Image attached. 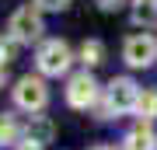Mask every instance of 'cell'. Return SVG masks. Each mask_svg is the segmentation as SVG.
<instances>
[{
    "label": "cell",
    "instance_id": "1",
    "mask_svg": "<svg viewBox=\"0 0 157 150\" xmlns=\"http://www.w3.org/2000/svg\"><path fill=\"white\" fill-rule=\"evenodd\" d=\"M42 32H45V25H42V11H39L35 4L17 7V11L11 14V21H7V35H14L21 45L39 42V39H42Z\"/></svg>",
    "mask_w": 157,
    "mask_h": 150
},
{
    "label": "cell",
    "instance_id": "2",
    "mask_svg": "<svg viewBox=\"0 0 157 150\" xmlns=\"http://www.w3.org/2000/svg\"><path fill=\"white\" fill-rule=\"evenodd\" d=\"M35 63H39V73H45V77H59V73H67V70H70L73 52H70V45L63 42V39H49V42H42V45H39V52H35Z\"/></svg>",
    "mask_w": 157,
    "mask_h": 150
},
{
    "label": "cell",
    "instance_id": "3",
    "mask_svg": "<svg viewBox=\"0 0 157 150\" xmlns=\"http://www.w3.org/2000/svg\"><path fill=\"white\" fill-rule=\"evenodd\" d=\"M14 105L25 112H42L49 105V87L39 73H25L21 80L14 84Z\"/></svg>",
    "mask_w": 157,
    "mask_h": 150
},
{
    "label": "cell",
    "instance_id": "4",
    "mask_svg": "<svg viewBox=\"0 0 157 150\" xmlns=\"http://www.w3.org/2000/svg\"><path fill=\"white\" fill-rule=\"evenodd\" d=\"M122 60H126V67H133V70L154 67V60H157V39L147 35V32L129 35V39L122 42Z\"/></svg>",
    "mask_w": 157,
    "mask_h": 150
},
{
    "label": "cell",
    "instance_id": "5",
    "mask_svg": "<svg viewBox=\"0 0 157 150\" xmlns=\"http://www.w3.org/2000/svg\"><path fill=\"white\" fill-rule=\"evenodd\" d=\"M98 98H101V87H98V80L91 77V70H80V73H73V77L67 80V105L70 108H91V105H98Z\"/></svg>",
    "mask_w": 157,
    "mask_h": 150
},
{
    "label": "cell",
    "instance_id": "6",
    "mask_svg": "<svg viewBox=\"0 0 157 150\" xmlns=\"http://www.w3.org/2000/svg\"><path fill=\"white\" fill-rule=\"evenodd\" d=\"M105 101L112 108V115H122V112H136V101H140V87H136L133 77H115L105 87Z\"/></svg>",
    "mask_w": 157,
    "mask_h": 150
},
{
    "label": "cell",
    "instance_id": "7",
    "mask_svg": "<svg viewBox=\"0 0 157 150\" xmlns=\"http://www.w3.org/2000/svg\"><path fill=\"white\" fill-rule=\"evenodd\" d=\"M126 150H157V133H154V126L140 119V122L126 133Z\"/></svg>",
    "mask_w": 157,
    "mask_h": 150
},
{
    "label": "cell",
    "instance_id": "8",
    "mask_svg": "<svg viewBox=\"0 0 157 150\" xmlns=\"http://www.w3.org/2000/svg\"><path fill=\"white\" fill-rule=\"evenodd\" d=\"M77 60L84 63V70L98 67V63H105V42H101V39H84V42H80Z\"/></svg>",
    "mask_w": 157,
    "mask_h": 150
},
{
    "label": "cell",
    "instance_id": "9",
    "mask_svg": "<svg viewBox=\"0 0 157 150\" xmlns=\"http://www.w3.org/2000/svg\"><path fill=\"white\" fill-rule=\"evenodd\" d=\"M52 133H56V129H52V122L45 115H32V122H28V143H39V147H45L52 140Z\"/></svg>",
    "mask_w": 157,
    "mask_h": 150
},
{
    "label": "cell",
    "instance_id": "10",
    "mask_svg": "<svg viewBox=\"0 0 157 150\" xmlns=\"http://www.w3.org/2000/svg\"><path fill=\"white\" fill-rule=\"evenodd\" d=\"M136 115H140L143 122H150V119H157V91H154V87L140 91V101H136Z\"/></svg>",
    "mask_w": 157,
    "mask_h": 150
},
{
    "label": "cell",
    "instance_id": "11",
    "mask_svg": "<svg viewBox=\"0 0 157 150\" xmlns=\"http://www.w3.org/2000/svg\"><path fill=\"white\" fill-rule=\"evenodd\" d=\"M17 136H21V129H17L14 115L0 112V147H11V143H17Z\"/></svg>",
    "mask_w": 157,
    "mask_h": 150
},
{
    "label": "cell",
    "instance_id": "12",
    "mask_svg": "<svg viewBox=\"0 0 157 150\" xmlns=\"http://www.w3.org/2000/svg\"><path fill=\"white\" fill-rule=\"evenodd\" d=\"M133 25H157V4H133Z\"/></svg>",
    "mask_w": 157,
    "mask_h": 150
},
{
    "label": "cell",
    "instance_id": "13",
    "mask_svg": "<svg viewBox=\"0 0 157 150\" xmlns=\"http://www.w3.org/2000/svg\"><path fill=\"white\" fill-rule=\"evenodd\" d=\"M17 49H21V42H17L14 35H0V63H4V67L17 56Z\"/></svg>",
    "mask_w": 157,
    "mask_h": 150
},
{
    "label": "cell",
    "instance_id": "14",
    "mask_svg": "<svg viewBox=\"0 0 157 150\" xmlns=\"http://www.w3.org/2000/svg\"><path fill=\"white\" fill-rule=\"evenodd\" d=\"M39 11H67V4L70 0H32Z\"/></svg>",
    "mask_w": 157,
    "mask_h": 150
},
{
    "label": "cell",
    "instance_id": "15",
    "mask_svg": "<svg viewBox=\"0 0 157 150\" xmlns=\"http://www.w3.org/2000/svg\"><path fill=\"white\" fill-rule=\"evenodd\" d=\"M94 4H98L105 14H112V11H119V7H126V0H94Z\"/></svg>",
    "mask_w": 157,
    "mask_h": 150
},
{
    "label": "cell",
    "instance_id": "16",
    "mask_svg": "<svg viewBox=\"0 0 157 150\" xmlns=\"http://www.w3.org/2000/svg\"><path fill=\"white\" fill-rule=\"evenodd\" d=\"M17 150H42L39 143H28V140H25V143H17Z\"/></svg>",
    "mask_w": 157,
    "mask_h": 150
},
{
    "label": "cell",
    "instance_id": "17",
    "mask_svg": "<svg viewBox=\"0 0 157 150\" xmlns=\"http://www.w3.org/2000/svg\"><path fill=\"white\" fill-rule=\"evenodd\" d=\"M4 80H7V67L0 63V87H4Z\"/></svg>",
    "mask_w": 157,
    "mask_h": 150
},
{
    "label": "cell",
    "instance_id": "18",
    "mask_svg": "<svg viewBox=\"0 0 157 150\" xmlns=\"http://www.w3.org/2000/svg\"><path fill=\"white\" fill-rule=\"evenodd\" d=\"M91 150H112V147H105V143H98V147H91Z\"/></svg>",
    "mask_w": 157,
    "mask_h": 150
},
{
    "label": "cell",
    "instance_id": "19",
    "mask_svg": "<svg viewBox=\"0 0 157 150\" xmlns=\"http://www.w3.org/2000/svg\"><path fill=\"white\" fill-rule=\"evenodd\" d=\"M133 4H157V0H133Z\"/></svg>",
    "mask_w": 157,
    "mask_h": 150
}]
</instances>
